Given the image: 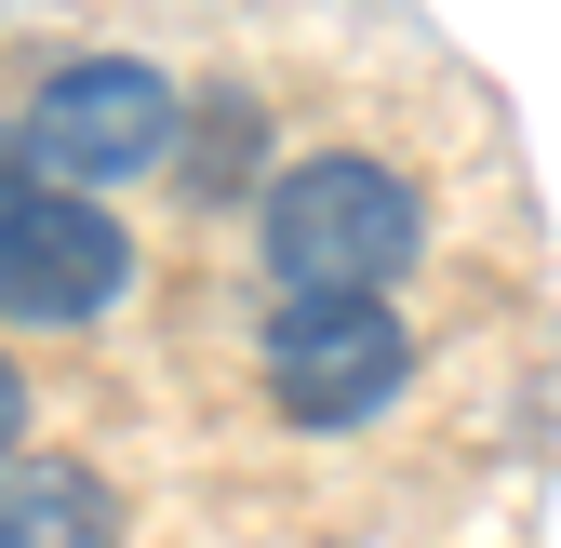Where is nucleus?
I'll return each instance as SVG.
<instances>
[{
  "label": "nucleus",
  "instance_id": "nucleus-1",
  "mask_svg": "<svg viewBox=\"0 0 561 548\" xmlns=\"http://www.w3.org/2000/svg\"><path fill=\"white\" fill-rule=\"evenodd\" d=\"M254 254L280 295H388L428 254V187L388 148H308L295 174L254 187Z\"/></svg>",
  "mask_w": 561,
  "mask_h": 548
},
{
  "label": "nucleus",
  "instance_id": "nucleus-2",
  "mask_svg": "<svg viewBox=\"0 0 561 548\" xmlns=\"http://www.w3.org/2000/svg\"><path fill=\"white\" fill-rule=\"evenodd\" d=\"M14 121H27V161H41L54 187H81V201L187 148V94L161 81L148 54H54L41 94H27Z\"/></svg>",
  "mask_w": 561,
  "mask_h": 548
},
{
  "label": "nucleus",
  "instance_id": "nucleus-3",
  "mask_svg": "<svg viewBox=\"0 0 561 548\" xmlns=\"http://www.w3.org/2000/svg\"><path fill=\"white\" fill-rule=\"evenodd\" d=\"M254 375L295 429H362L414 388V321L388 295H280L254 334Z\"/></svg>",
  "mask_w": 561,
  "mask_h": 548
},
{
  "label": "nucleus",
  "instance_id": "nucleus-4",
  "mask_svg": "<svg viewBox=\"0 0 561 548\" xmlns=\"http://www.w3.org/2000/svg\"><path fill=\"white\" fill-rule=\"evenodd\" d=\"M134 295V228L81 187H41L14 228H0V321L14 334H81Z\"/></svg>",
  "mask_w": 561,
  "mask_h": 548
},
{
  "label": "nucleus",
  "instance_id": "nucleus-5",
  "mask_svg": "<svg viewBox=\"0 0 561 548\" xmlns=\"http://www.w3.org/2000/svg\"><path fill=\"white\" fill-rule=\"evenodd\" d=\"M0 548H121V495H107V468L27 442L14 468H0Z\"/></svg>",
  "mask_w": 561,
  "mask_h": 548
},
{
  "label": "nucleus",
  "instance_id": "nucleus-6",
  "mask_svg": "<svg viewBox=\"0 0 561 548\" xmlns=\"http://www.w3.org/2000/svg\"><path fill=\"white\" fill-rule=\"evenodd\" d=\"M174 161H187L201 201H228L241 161H267V94H254V81H215V94L187 107V148H174Z\"/></svg>",
  "mask_w": 561,
  "mask_h": 548
},
{
  "label": "nucleus",
  "instance_id": "nucleus-7",
  "mask_svg": "<svg viewBox=\"0 0 561 548\" xmlns=\"http://www.w3.org/2000/svg\"><path fill=\"white\" fill-rule=\"evenodd\" d=\"M27 201H41V161H27V121H14V107H0V228H14V215H27Z\"/></svg>",
  "mask_w": 561,
  "mask_h": 548
},
{
  "label": "nucleus",
  "instance_id": "nucleus-8",
  "mask_svg": "<svg viewBox=\"0 0 561 548\" xmlns=\"http://www.w3.org/2000/svg\"><path fill=\"white\" fill-rule=\"evenodd\" d=\"M27 455V375H14V349H0V468Z\"/></svg>",
  "mask_w": 561,
  "mask_h": 548
}]
</instances>
